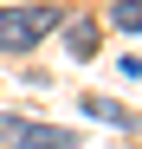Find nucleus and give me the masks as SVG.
Here are the masks:
<instances>
[{
	"label": "nucleus",
	"mask_w": 142,
	"mask_h": 149,
	"mask_svg": "<svg viewBox=\"0 0 142 149\" xmlns=\"http://www.w3.org/2000/svg\"><path fill=\"white\" fill-rule=\"evenodd\" d=\"M58 26L52 7H0V52H26Z\"/></svg>",
	"instance_id": "f257e3e1"
},
{
	"label": "nucleus",
	"mask_w": 142,
	"mask_h": 149,
	"mask_svg": "<svg viewBox=\"0 0 142 149\" xmlns=\"http://www.w3.org/2000/svg\"><path fill=\"white\" fill-rule=\"evenodd\" d=\"M0 143H19V149H71V130H52V123H19V117H0Z\"/></svg>",
	"instance_id": "f03ea898"
},
{
	"label": "nucleus",
	"mask_w": 142,
	"mask_h": 149,
	"mask_svg": "<svg viewBox=\"0 0 142 149\" xmlns=\"http://www.w3.org/2000/svg\"><path fill=\"white\" fill-rule=\"evenodd\" d=\"M84 117L110 123V130H129V123H136V110H123V104H116V97H103V91H84Z\"/></svg>",
	"instance_id": "7ed1b4c3"
},
{
	"label": "nucleus",
	"mask_w": 142,
	"mask_h": 149,
	"mask_svg": "<svg viewBox=\"0 0 142 149\" xmlns=\"http://www.w3.org/2000/svg\"><path fill=\"white\" fill-rule=\"evenodd\" d=\"M65 39H71V52H78V58H90V52H97V26H90V19H78Z\"/></svg>",
	"instance_id": "20e7f679"
},
{
	"label": "nucleus",
	"mask_w": 142,
	"mask_h": 149,
	"mask_svg": "<svg viewBox=\"0 0 142 149\" xmlns=\"http://www.w3.org/2000/svg\"><path fill=\"white\" fill-rule=\"evenodd\" d=\"M110 19H116L123 33H142V0H116V7H110Z\"/></svg>",
	"instance_id": "39448f33"
}]
</instances>
